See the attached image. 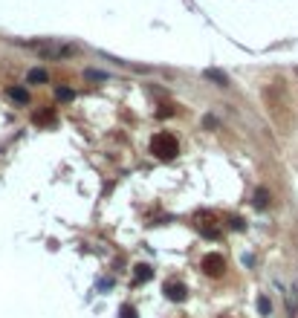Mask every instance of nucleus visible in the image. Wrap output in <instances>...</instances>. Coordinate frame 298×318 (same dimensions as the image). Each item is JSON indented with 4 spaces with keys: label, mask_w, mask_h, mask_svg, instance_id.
<instances>
[{
    "label": "nucleus",
    "mask_w": 298,
    "mask_h": 318,
    "mask_svg": "<svg viewBox=\"0 0 298 318\" xmlns=\"http://www.w3.org/2000/svg\"><path fill=\"white\" fill-rule=\"evenodd\" d=\"M263 98H266V110L269 116L275 119L281 130H287L289 127V101H287V90L281 87V81L269 84V87L263 90Z\"/></svg>",
    "instance_id": "obj_1"
},
{
    "label": "nucleus",
    "mask_w": 298,
    "mask_h": 318,
    "mask_svg": "<svg viewBox=\"0 0 298 318\" xmlns=\"http://www.w3.org/2000/svg\"><path fill=\"white\" fill-rule=\"evenodd\" d=\"M151 150H154L159 159H174L177 156V139L171 133H156L151 139Z\"/></svg>",
    "instance_id": "obj_2"
},
{
    "label": "nucleus",
    "mask_w": 298,
    "mask_h": 318,
    "mask_svg": "<svg viewBox=\"0 0 298 318\" xmlns=\"http://www.w3.org/2000/svg\"><path fill=\"white\" fill-rule=\"evenodd\" d=\"M203 269H206V275H211V278H220L223 269H226V260H223V255L211 252V255L203 257Z\"/></svg>",
    "instance_id": "obj_3"
},
{
    "label": "nucleus",
    "mask_w": 298,
    "mask_h": 318,
    "mask_svg": "<svg viewBox=\"0 0 298 318\" xmlns=\"http://www.w3.org/2000/svg\"><path fill=\"white\" fill-rule=\"evenodd\" d=\"M197 226H200V231H203L208 240L220 237V226L214 223V217H211V214H197Z\"/></svg>",
    "instance_id": "obj_4"
},
{
    "label": "nucleus",
    "mask_w": 298,
    "mask_h": 318,
    "mask_svg": "<svg viewBox=\"0 0 298 318\" xmlns=\"http://www.w3.org/2000/svg\"><path fill=\"white\" fill-rule=\"evenodd\" d=\"M165 295H168L171 301H185V295H188V292H185V283L168 281V283H165Z\"/></svg>",
    "instance_id": "obj_5"
},
{
    "label": "nucleus",
    "mask_w": 298,
    "mask_h": 318,
    "mask_svg": "<svg viewBox=\"0 0 298 318\" xmlns=\"http://www.w3.org/2000/svg\"><path fill=\"white\" fill-rule=\"evenodd\" d=\"M269 205V191L266 188H258L255 191V208H266Z\"/></svg>",
    "instance_id": "obj_6"
},
{
    "label": "nucleus",
    "mask_w": 298,
    "mask_h": 318,
    "mask_svg": "<svg viewBox=\"0 0 298 318\" xmlns=\"http://www.w3.org/2000/svg\"><path fill=\"white\" fill-rule=\"evenodd\" d=\"M133 278H136V283H145L148 278H151V266L139 263V266H136V272H133Z\"/></svg>",
    "instance_id": "obj_7"
},
{
    "label": "nucleus",
    "mask_w": 298,
    "mask_h": 318,
    "mask_svg": "<svg viewBox=\"0 0 298 318\" xmlns=\"http://www.w3.org/2000/svg\"><path fill=\"white\" fill-rule=\"evenodd\" d=\"M9 96L15 98V101H20V104H26V101H29V93H26L23 87H12V90H9Z\"/></svg>",
    "instance_id": "obj_8"
},
{
    "label": "nucleus",
    "mask_w": 298,
    "mask_h": 318,
    "mask_svg": "<svg viewBox=\"0 0 298 318\" xmlns=\"http://www.w3.org/2000/svg\"><path fill=\"white\" fill-rule=\"evenodd\" d=\"M46 78H49V75H46L44 70H32V72H29V84H44Z\"/></svg>",
    "instance_id": "obj_9"
},
{
    "label": "nucleus",
    "mask_w": 298,
    "mask_h": 318,
    "mask_svg": "<svg viewBox=\"0 0 298 318\" xmlns=\"http://www.w3.org/2000/svg\"><path fill=\"white\" fill-rule=\"evenodd\" d=\"M258 312H261V315H269V312H272V304H269V298H266V295H261V298H258Z\"/></svg>",
    "instance_id": "obj_10"
},
{
    "label": "nucleus",
    "mask_w": 298,
    "mask_h": 318,
    "mask_svg": "<svg viewBox=\"0 0 298 318\" xmlns=\"http://www.w3.org/2000/svg\"><path fill=\"white\" fill-rule=\"evenodd\" d=\"M206 75H208V78H214V81H220V84H226V75H220L217 70H208Z\"/></svg>",
    "instance_id": "obj_11"
},
{
    "label": "nucleus",
    "mask_w": 298,
    "mask_h": 318,
    "mask_svg": "<svg viewBox=\"0 0 298 318\" xmlns=\"http://www.w3.org/2000/svg\"><path fill=\"white\" fill-rule=\"evenodd\" d=\"M122 318H136V309L125 304V307H122Z\"/></svg>",
    "instance_id": "obj_12"
},
{
    "label": "nucleus",
    "mask_w": 298,
    "mask_h": 318,
    "mask_svg": "<svg viewBox=\"0 0 298 318\" xmlns=\"http://www.w3.org/2000/svg\"><path fill=\"white\" fill-rule=\"evenodd\" d=\"M58 98H72V90H58Z\"/></svg>",
    "instance_id": "obj_13"
}]
</instances>
